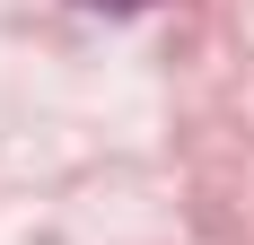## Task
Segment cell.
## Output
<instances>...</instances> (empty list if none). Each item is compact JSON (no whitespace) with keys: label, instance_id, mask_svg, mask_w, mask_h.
<instances>
[{"label":"cell","instance_id":"1","mask_svg":"<svg viewBox=\"0 0 254 245\" xmlns=\"http://www.w3.org/2000/svg\"><path fill=\"white\" fill-rule=\"evenodd\" d=\"M88 9H140V0H88Z\"/></svg>","mask_w":254,"mask_h":245}]
</instances>
